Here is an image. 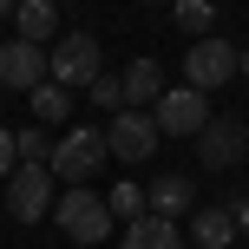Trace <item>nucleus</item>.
I'll return each instance as SVG.
<instances>
[{
    "mask_svg": "<svg viewBox=\"0 0 249 249\" xmlns=\"http://www.w3.org/2000/svg\"><path fill=\"white\" fill-rule=\"evenodd\" d=\"M158 118L151 112H131V105H124V112H112V124H105V144H112V158L118 164H144L151 151H158Z\"/></svg>",
    "mask_w": 249,
    "mask_h": 249,
    "instance_id": "nucleus-6",
    "label": "nucleus"
},
{
    "mask_svg": "<svg viewBox=\"0 0 249 249\" xmlns=\"http://www.w3.org/2000/svg\"><path fill=\"white\" fill-rule=\"evenodd\" d=\"M190 236L203 249H230L236 243V223H230V203H210V210H190Z\"/></svg>",
    "mask_w": 249,
    "mask_h": 249,
    "instance_id": "nucleus-14",
    "label": "nucleus"
},
{
    "mask_svg": "<svg viewBox=\"0 0 249 249\" xmlns=\"http://www.w3.org/2000/svg\"><path fill=\"white\" fill-rule=\"evenodd\" d=\"M53 184H59V177H53L46 164H13V177H7V216L13 223H39V216L59 203Z\"/></svg>",
    "mask_w": 249,
    "mask_h": 249,
    "instance_id": "nucleus-4",
    "label": "nucleus"
},
{
    "mask_svg": "<svg viewBox=\"0 0 249 249\" xmlns=\"http://www.w3.org/2000/svg\"><path fill=\"white\" fill-rule=\"evenodd\" d=\"M13 151H20V164H53V138H46V124L13 131Z\"/></svg>",
    "mask_w": 249,
    "mask_h": 249,
    "instance_id": "nucleus-17",
    "label": "nucleus"
},
{
    "mask_svg": "<svg viewBox=\"0 0 249 249\" xmlns=\"http://www.w3.org/2000/svg\"><path fill=\"white\" fill-rule=\"evenodd\" d=\"M243 158H249L243 118H210L197 131V164H203V171H230V164H243Z\"/></svg>",
    "mask_w": 249,
    "mask_h": 249,
    "instance_id": "nucleus-7",
    "label": "nucleus"
},
{
    "mask_svg": "<svg viewBox=\"0 0 249 249\" xmlns=\"http://www.w3.org/2000/svg\"><path fill=\"white\" fill-rule=\"evenodd\" d=\"M13 164H20V151H13V131L0 124V177H13Z\"/></svg>",
    "mask_w": 249,
    "mask_h": 249,
    "instance_id": "nucleus-20",
    "label": "nucleus"
},
{
    "mask_svg": "<svg viewBox=\"0 0 249 249\" xmlns=\"http://www.w3.org/2000/svg\"><path fill=\"white\" fill-rule=\"evenodd\" d=\"M13 26H20V39L46 46V39L59 33V7H53V0H20V7H13Z\"/></svg>",
    "mask_w": 249,
    "mask_h": 249,
    "instance_id": "nucleus-13",
    "label": "nucleus"
},
{
    "mask_svg": "<svg viewBox=\"0 0 249 249\" xmlns=\"http://www.w3.org/2000/svg\"><path fill=\"white\" fill-rule=\"evenodd\" d=\"M105 203H112V216H124V223H138V216H144V190H138V184H118Z\"/></svg>",
    "mask_w": 249,
    "mask_h": 249,
    "instance_id": "nucleus-19",
    "label": "nucleus"
},
{
    "mask_svg": "<svg viewBox=\"0 0 249 249\" xmlns=\"http://www.w3.org/2000/svg\"><path fill=\"white\" fill-rule=\"evenodd\" d=\"M13 7H20V0H0V13H13Z\"/></svg>",
    "mask_w": 249,
    "mask_h": 249,
    "instance_id": "nucleus-22",
    "label": "nucleus"
},
{
    "mask_svg": "<svg viewBox=\"0 0 249 249\" xmlns=\"http://www.w3.org/2000/svg\"><path fill=\"white\" fill-rule=\"evenodd\" d=\"M171 13H177V26H184V33H210L216 26V0H171Z\"/></svg>",
    "mask_w": 249,
    "mask_h": 249,
    "instance_id": "nucleus-16",
    "label": "nucleus"
},
{
    "mask_svg": "<svg viewBox=\"0 0 249 249\" xmlns=\"http://www.w3.org/2000/svg\"><path fill=\"white\" fill-rule=\"evenodd\" d=\"M26 99H33V118H39V124H59L66 112H72V92H66L59 79H46V86H33Z\"/></svg>",
    "mask_w": 249,
    "mask_h": 249,
    "instance_id": "nucleus-15",
    "label": "nucleus"
},
{
    "mask_svg": "<svg viewBox=\"0 0 249 249\" xmlns=\"http://www.w3.org/2000/svg\"><path fill=\"white\" fill-rule=\"evenodd\" d=\"M236 72H243V46H230V39H216V33L190 39V53H184V86L216 92V86H230Z\"/></svg>",
    "mask_w": 249,
    "mask_h": 249,
    "instance_id": "nucleus-3",
    "label": "nucleus"
},
{
    "mask_svg": "<svg viewBox=\"0 0 249 249\" xmlns=\"http://www.w3.org/2000/svg\"><path fill=\"white\" fill-rule=\"evenodd\" d=\"M46 72L59 79V86H92V79H99V39H92V33L59 39V46L46 53Z\"/></svg>",
    "mask_w": 249,
    "mask_h": 249,
    "instance_id": "nucleus-9",
    "label": "nucleus"
},
{
    "mask_svg": "<svg viewBox=\"0 0 249 249\" xmlns=\"http://www.w3.org/2000/svg\"><path fill=\"white\" fill-rule=\"evenodd\" d=\"M144 7H171V0H144Z\"/></svg>",
    "mask_w": 249,
    "mask_h": 249,
    "instance_id": "nucleus-23",
    "label": "nucleus"
},
{
    "mask_svg": "<svg viewBox=\"0 0 249 249\" xmlns=\"http://www.w3.org/2000/svg\"><path fill=\"white\" fill-rule=\"evenodd\" d=\"M0 86L7 92H33L46 86V46H33V39H0Z\"/></svg>",
    "mask_w": 249,
    "mask_h": 249,
    "instance_id": "nucleus-8",
    "label": "nucleus"
},
{
    "mask_svg": "<svg viewBox=\"0 0 249 249\" xmlns=\"http://www.w3.org/2000/svg\"><path fill=\"white\" fill-rule=\"evenodd\" d=\"M151 118H158L164 138H197L203 124H210V92H197V86H164V99L151 105Z\"/></svg>",
    "mask_w": 249,
    "mask_h": 249,
    "instance_id": "nucleus-5",
    "label": "nucleus"
},
{
    "mask_svg": "<svg viewBox=\"0 0 249 249\" xmlns=\"http://www.w3.org/2000/svg\"><path fill=\"white\" fill-rule=\"evenodd\" d=\"M230 249H236V243H230Z\"/></svg>",
    "mask_w": 249,
    "mask_h": 249,
    "instance_id": "nucleus-25",
    "label": "nucleus"
},
{
    "mask_svg": "<svg viewBox=\"0 0 249 249\" xmlns=\"http://www.w3.org/2000/svg\"><path fill=\"white\" fill-rule=\"evenodd\" d=\"M230 223H236V230H249V197H230Z\"/></svg>",
    "mask_w": 249,
    "mask_h": 249,
    "instance_id": "nucleus-21",
    "label": "nucleus"
},
{
    "mask_svg": "<svg viewBox=\"0 0 249 249\" xmlns=\"http://www.w3.org/2000/svg\"><path fill=\"white\" fill-rule=\"evenodd\" d=\"M144 210H151V216H171V223H177V216H190V210H197V184H190V177H158V184L144 190Z\"/></svg>",
    "mask_w": 249,
    "mask_h": 249,
    "instance_id": "nucleus-10",
    "label": "nucleus"
},
{
    "mask_svg": "<svg viewBox=\"0 0 249 249\" xmlns=\"http://www.w3.org/2000/svg\"><path fill=\"white\" fill-rule=\"evenodd\" d=\"M243 72H249V46H243Z\"/></svg>",
    "mask_w": 249,
    "mask_h": 249,
    "instance_id": "nucleus-24",
    "label": "nucleus"
},
{
    "mask_svg": "<svg viewBox=\"0 0 249 249\" xmlns=\"http://www.w3.org/2000/svg\"><path fill=\"white\" fill-rule=\"evenodd\" d=\"M86 92H92V105H99V112H124V72H99Z\"/></svg>",
    "mask_w": 249,
    "mask_h": 249,
    "instance_id": "nucleus-18",
    "label": "nucleus"
},
{
    "mask_svg": "<svg viewBox=\"0 0 249 249\" xmlns=\"http://www.w3.org/2000/svg\"><path fill=\"white\" fill-rule=\"evenodd\" d=\"M105 158H112V144H105V131H66L59 144H53V164L46 171L59 177V184H92V177L105 171Z\"/></svg>",
    "mask_w": 249,
    "mask_h": 249,
    "instance_id": "nucleus-2",
    "label": "nucleus"
},
{
    "mask_svg": "<svg viewBox=\"0 0 249 249\" xmlns=\"http://www.w3.org/2000/svg\"><path fill=\"white\" fill-rule=\"evenodd\" d=\"M53 216H59V230H66V236H72V243H86V249L112 236V203H105L92 184H66V197L53 203Z\"/></svg>",
    "mask_w": 249,
    "mask_h": 249,
    "instance_id": "nucleus-1",
    "label": "nucleus"
},
{
    "mask_svg": "<svg viewBox=\"0 0 249 249\" xmlns=\"http://www.w3.org/2000/svg\"><path fill=\"white\" fill-rule=\"evenodd\" d=\"M158 99H164V66L158 59H131L124 66V105L131 112H151Z\"/></svg>",
    "mask_w": 249,
    "mask_h": 249,
    "instance_id": "nucleus-11",
    "label": "nucleus"
},
{
    "mask_svg": "<svg viewBox=\"0 0 249 249\" xmlns=\"http://www.w3.org/2000/svg\"><path fill=\"white\" fill-rule=\"evenodd\" d=\"M118 249H184V230L171 223V216H138V223H124V243Z\"/></svg>",
    "mask_w": 249,
    "mask_h": 249,
    "instance_id": "nucleus-12",
    "label": "nucleus"
}]
</instances>
